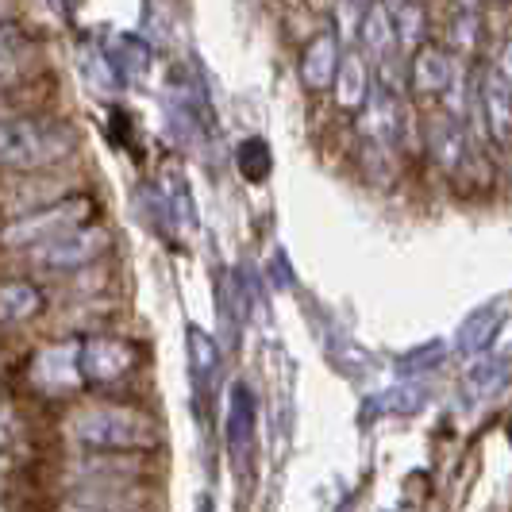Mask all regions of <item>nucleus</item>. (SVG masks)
<instances>
[{
    "label": "nucleus",
    "mask_w": 512,
    "mask_h": 512,
    "mask_svg": "<svg viewBox=\"0 0 512 512\" xmlns=\"http://www.w3.org/2000/svg\"><path fill=\"white\" fill-rule=\"evenodd\" d=\"M393 27H397V51L412 54L420 43H428V8L420 0H397L389 4Z\"/></svg>",
    "instance_id": "15"
},
{
    "label": "nucleus",
    "mask_w": 512,
    "mask_h": 512,
    "mask_svg": "<svg viewBox=\"0 0 512 512\" xmlns=\"http://www.w3.org/2000/svg\"><path fill=\"white\" fill-rule=\"evenodd\" d=\"M35 58V39L20 24H0V89H12Z\"/></svg>",
    "instance_id": "13"
},
{
    "label": "nucleus",
    "mask_w": 512,
    "mask_h": 512,
    "mask_svg": "<svg viewBox=\"0 0 512 512\" xmlns=\"http://www.w3.org/2000/svg\"><path fill=\"white\" fill-rule=\"evenodd\" d=\"M370 0H339L335 4V39L339 47H355L359 43V24Z\"/></svg>",
    "instance_id": "18"
},
{
    "label": "nucleus",
    "mask_w": 512,
    "mask_h": 512,
    "mask_svg": "<svg viewBox=\"0 0 512 512\" xmlns=\"http://www.w3.org/2000/svg\"><path fill=\"white\" fill-rule=\"evenodd\" d=\"M339 54H343V47H339L335 35H316V39L308 43L305 54H301V81H305V89H312V93L332 89Z\"/></svg>",
    "instance_id": "12"
},
{
    "label": "nucleus",
    "mask_w": 512,
    "mask_h": 512,
    "mask_svg": "<svg viewBox=\"0 0 512 512\" xmlns=\"http://www.w3.org/2000/svg\"><path fill=\"white\" fill-rule=\"evenodd\" d=\"M70 432L89 451H151L158 447L154 420L131 405H89L70 420Z\"/></svg>",
    "instance_id": "2"
},
{
    "label": "nucleus",
    "mask_w": 512,
    "mask_h": 512,
    "mask_svg": "<svg viewBox=\"0 0 512 512\" xmlns=\"http://www.w3.org/2000/svg\"><path fill=\"white\" fill-rule=\"evenodd\" d=\"M382 89H389L393 97H409V58L401 51L378 58V77H374Z\"/></svg>",
    "instance_id": "17"
},
{
    "label": "nucleus",
    "mask_w": 512,
    "mask_h": 512,
    "mask_svg": "<svg viewBox=\"0 0 512 512\" xmlns=\"http://www.w3.org/2000/svg\"><path fill=\"white\" fill-rule=\"evenodd\" d=\"M135 343L116 339V335H89L77 339V362H81V378L93 385H112L128 378L135 370Z\"/></svg>",
    "instance_id": "5"
},
{
    "label": "nucleus",
    "mask_w": 512,
    "mask_h": 512,
    "mask_svg": "<svg viewBox=\"0 0 512 512\" xmlns=\"http://www.w3.org/2000/svg\"><path fill=\"white\" fill-rule=\"evenodd\" d=\"M366 58H385V54L397 51V27H393V12L385 0H370L366 12H362L359 24V43H355Z\"/></svg>",
    "instance_id": "11"
},
{
    "label": "nucleus",
    "mask_w": 512,
    "mask_h": 512,
    "mask_svg": "<svg viewBox=\"0 0 512 512\" xmlns=\"http://www.w3.org/2000/svg\"><path fill=\"white\" fill-rule=\"evenodd\" d=\"M332 93L343 112H359V104L366 101V93H370V62H366V54L359 47H347V51L339 54Z\"/></svg>",
    "instance_id": "10"
},
{
    "label": "nucleus",
    "mask_w": 512,
    "mask_h": 512,
    "mask_svg": "<svg viewBox=\"0 0 512 512\" xmlns=\"http://www.w3.org/2000/svg\"><path fill=\"white\" fill-rule=\"evenodd\" d=\"M239 170H243L247 181H262L270 174V151H266L262 139H247V143H243V151H239Z\"/></svg>",
    "instance_id": "19"
},
{
    "label": "nucleus",
    "mask_w": 512,
    "mask_h": 512,
    "mask_svg": "<svg viewBox=\"0 0 512 512\" xmlns=\"http://www.w3.org/2000/svg\"><path fill=\"white\" fill-rule=\"evenodd\" d=\"M482 35H486V24H482V12H470V8H459L455 20L447 27V51L470 62L478 47H482Z\"/></svg>",
    "instance_id": "16"
},
{
    "label": "nucleus",
    "mask_w": 512,
    "mask_h": 512,
    "mask_svg": "<svg viewBox=\"0 0 512 512\" xmlns=\"http://www.w3.org/2000/svg\"><path fill=\"white\" fill-rule=\"evenodd\" d=\"M93 197L77 193V197H58L51 205H39L31 212H16L4 228H0V247H12V251H27L43 239H54L58 231L77 228L85 220H93Z\"/></svg>",
    "instance_id": "3"
},
{
    "label": "nucleus",
    "mask_w": 512,
    "mask_h": 512,
    "mask_svg": "<svg viewBox=\"0 0 512 512\" xmlns=\"http://www.w3.org/2000/svg\"><path fill=\"white\" fill-rule=\"evenodd\" d=\"M420 143H424L428 154L436 158L439 170L455 174V166H459L466 147H470V135H466V128H462V120L447 116V112L439 108V112H432V116H424V124H420Z\"/></svg>",
    "instance_id": "7"
},
{
    "label": "nucleus",
    "mask_w": 512,
    "mask_h": 512,
    "mask_svg": "<svg viewBox=\"0 0 512 512\" xmlns=\"http://www.w3.org/2000/svg\"><path fill=\"white\" fill-rule=\"evenodd\" d=\"M455 8H470V12H482L486 0H455Z\"/></svg>",
    "instance_id": "21"
},
{
    "label": "nucleus",
    "mask_w": 512,
    "mask_h": 512,
    "mask_svg": "<svg viewBox=\"0 0 512 512\" xmlns=\"http://www.w3.org/2000/svg\"><path fill=\"white\" fill-rule=\"evenodd\" d=\"M74 128L39 112L0 120V170H47L74 154Z\"/></svg>",
    "instance_id": "1"
},
{
    "label": "nucleus",
    "mask_w": 512,
    "mask_h": 512,
    "mask_svg": "<svg viewBox=\"0 0 512 512\" xmlns=\"http://www.w3.org/2000/svg\"><path fill=\"white\" fill-rule=\"evenodd\" d=\"M509 4H512V0H509Z\"/></svg>",
    "instance_id": "23"
},
{
    "label": "nucleus",
    "mask_w": 512,
    "mask_h": 512,
    "mask_svg": "<svg viewBox=\"0 0 512 512\" xmlns=\"http://www.w3.org/2000/svg\"><path fill=\"white\" fill-rule=\"evenodd\" d=\"M455 54L447 47H436V43H420L416 51L409 54V89L420 93V97H439L443 85L455 74Z\"/></svg>",
    "instance_id": "9"
},
{
    "label": "nucleus",
    "mask_w": 512,
    "mask_h": 512,
    "mask_svg": "<svg viewBox=\"0 0 512 512\" xmlns=\"http://www.w3.org/2000/svg\"><path fill=\"white\" fill-rule=\"evenodd\" d=\"M27 378L43 397H70V393H77L85 385L81 362H77V339H66V343H54L47 351H39L31 359Z\"/></svg>",
    "instance_id": "6"
},
{
    "label": "nucleus",
    "mask_w": 512,
    "mask_h": 512,
    "mask_svg": "<svg viewBox=\"0 0 512 512\" xmlns=\"http://www.w3.org/2000/svg\"><path fill=\"white\" fill-rule=\"evenodd\" d=\"M43 289L31 282H0V324H24L43 312Z\"/></svg>",
    "instance_id": "14"
},
{
    "label": "nucleus",
    "mask_w": 512,
    "mask_h": 512,
    "mask_svg": "<svg viewBox=\"0 0 512 512\" xmlns=\"http://www.w3.org/2000/svg\"><path fill=\"white\" fill-rule=\"evenodd\" d=\"M478 101H482V120H486L489 143L512 147V89L497 70H486L478 77Z\"/></svg>",
    "instance_id": "8"
},
{
    "label": "nucleus",
    "mask_w": 512,
    "mask_h": 512,
    "mask_svg": "<svg viewBox=\"0 0 512 512\" xmlns=\"http://www.w3.org/2000/svg\"><path fill=\"white\" fill-rule=\"evenodd\" d=\"M385 4H397V0H385Z\"/></svg>",
    "instance_id": "22"
},
{
    "label": "nucleus",
    "mask_w": 512,
    "mask_h": 512,
    "mask_svg": "<svg viewBox=\"0 0 512 512\" xmlns=\"http://www.w3.org/2000/svg\"><path fill=\"white\" fill-rule=\"evenodd\" d=\"M493 70L505 77V85L512 89V39L505 43V47H501V51H497V62H493Z\"/></svg>",
    "instance_id": "20"
},
{
    "label": "nucleus",
    "mask_w": 512,
    "mask_h": 512,
    "mask_svg": "<svg viewBox=\"0 0 512 512\" xmlns=\"http://www.w3.org/2000/svg\"><path fill=\"white\" fill-rule=\"evenodd\" d=\"M108 243H112V235H108L101 224H89V220H85V224H77V228L58 231L54 239H43V243L27 247V258H31L35 266L51 270V274H74L81 266L97 262V258L108 251Z\"/></svg>",
    "instance_id": "4"
}]
</instances>
